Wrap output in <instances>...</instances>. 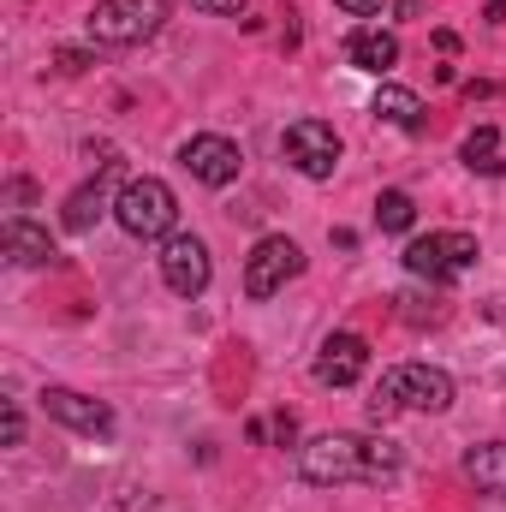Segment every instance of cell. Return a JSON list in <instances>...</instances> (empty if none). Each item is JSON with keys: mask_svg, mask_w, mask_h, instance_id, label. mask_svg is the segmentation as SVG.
<instances>
[{"mask_svg": "<svg viewBox=\"0 0 506 512\" xmlns=\"http://www.w3.org/2000/svg\"><path fill=\"white\" fill-rule=\"evenodd\" d=\"M399 471H405V453H399V441H387V435H346V429H334V435H316V441L298 447V477H304L310 489L393 483Z\"/></svg>", "mask_w": 506, "mask_h": 512, "instance_id": "6da1fadb", "label": "cell"}, {"mask_svg": "<svg viewBox=\"0 0 506 512\" xmlns=\"http://www.w3.org/2000/svg\"><path fill=\"white\" fill-rule=\"evenodd\" d=\"M399 411H423V417L453 411V376L435 370V364H399V370H387L376 382V393H370V423L381 429Z\"/></svg>", "mask_w": 506, "mask_h": 512, "instance_id": "7a4b0ae2", "label": "cell"}, {"mask_svg": "<svg viewBox=\"0 0 506 512\" xmlns=\"http://www.w3.org/2000/svg\"><path fill=\"white\" fill-rule=\"evenodd\" d=\"M161 24H167V0H96L84 18L96 48H137L161 36Z\"/></svg>", "mask_w": 506, "mask_h": 512, "instance_id": "3957f363", "label": "cell"}, {"mask_svg": "<svg viewBox=\"0 0 506 512\" xmlns=\"http://www.w3.org/2000/svg\"><path fill=\"white\" fill-rule=\"evenodd\" d=\"M114 221L126 227L131 239H173V221H179V197L167 179H126L120 197H114Z\"/></svg>", "mask_w": 506, "mask_h": 512, "instance_id": "277c9868", "label": "cell"}, {"mask_svg": "<svg viewBox=\"0 0 506 512\" xmlns=\"http://www.w3.org/2000/svg\"><path fill=\"white\" fill-rule=\"evenodd\" d=\"M477 256L483 251H477L471 233H423V239L405 245V274H417L429 286H453L459 274L477 268Z\"/></svg>", "mask_w": 506, "mask_h": 512, "instance_id": "5b68a950", "label": "cell"}, {"mask_svg": "<svg viewBox=\"0 0 506 512\" xmlns=\"http://www.w3.org/2000/svg\"><path fill=\"white\" fill-rule=\"evenodd\" d=\"M179 167H185L197 185L227 191V185L245 173V149H239L233 137H221V131H197V137H185V143H179Z\"/></svg>", "mask_w": 506, "mask_h": 512, "instance_id": "8992f818", "label": "cell"}, {"mask_svg": "<svg viewBox=\"0 0 506 512\" xmlns=\"http://www.w3.org/2000/svg\"><path fill=\"white\" fill-rule=\"evenodd\" d=\"M304 274V251L286 239V233H268V239H256V251L245 256V298H274V292H286V280H298Z\"/></svg>", "mask_w": 506, "mask_h": 512, "instance_id": "52a82bcc", "label": "cell"}, {"mask_svg": "<svg viewBox=\"0 0 506 512\" xmlns=\"http://www.w3.org/2000/svg\"><path fill=\"white\" fill-rule=\"evenodd\" d=\"M280 149L304 179H334V167H340V131L328 120H292L280 131Z\"/></svg>", "mask_w": 506, "mask_h": 512, "instance_id": "ba28073f", "label": "cell"}, {"mask_svg": "<svg viewBox=\"0 0 506 512\" xmlns=\"http://www.w3.org/2000/svg\"><path fill=\"white\" fill-rule=\"evenodd\" d=\"M209 274H215V262H209V245L197 233L161 239V280H167L173 298H203L209 292Z\"/></svg>", "mask_w": 506, "mask_h": 512, "instance_id": "9c48e42d", "label": "cell"}, {"mask_svg": "<svg viewBox=\"0 0 506 512\" xmlns=\"http://www.w3.org/2000/svg\"><path fill=\"white\" fill-rule=\"evenodd\" d=\"M42 411H48L54 423H66V429L90 435V441H108V435H114V411H108L102 399L78 393V387H42Z\"/></svg>", "mask_w": 506, "mask_h": 512, "instance_id": "30bf717a", "label": "cell"}, {"mask_svg": "<svg viewBox=\"0 0 506 512\" xmlns=\"http://www.w3.org/2000/svg\"><path fill=\"white\" fill-rule=\"evenodd\" d=\"M370 376V346L358 334H328L316 352V382L322 387H358Z\"/></svg>", "mask_w": 506, "mask_h": 512, "instance_id": "8fae6325", "label": "cell"}, {"mask_svg": "<svg viewBox=\"0 0 506 512\" xmlns=\"http://www.w3.org/2000/svg\"><path fill=\"white\" fill-rule=\"evenodd\" d=\"M0 251L12 268H54L60 251H54V239H48V227H36V221H24V215H6V227H0Z\"/></svg>", "mask_w": 506, "mask_h": 512, "instance_id": "7c38bea8", "label": "cell"}, {"mask_svg": "<svg viewBox=\"0 0 506 512\" xmlns=\"http://www.w3.org/2000/svg\"><path fill=\"white\" fill-rule=\"evenodd\" d=\"M346 60L358 66V72H393L399 66V36L393 30H381V24H352V36H346Z\"/></svg>", "mask_w": 506, "mask_h": 512, "instance_id": "4fadbf2b", "label": "cell"}, {"mask_svg": "<svg viewBox=\"0 0 506 512\" xmlns=\"http://www.w3.org/2000/svg\"><path fill=\"white\" fill-rule=\"evenodd\" d=\"M114 209V197H108V179H90V185H78L72 197H66V209H60V227L66 233H90L102 215Z\"/></svg>", "mask_w": 506, "mask_h": 512, "instance_id": "5bb4252c", "label": "cell"}, {"mask_svg": "<svg viewBox=\"0 0 506 512\" xmlns=\"http://www.w3.org/2000/svg\"><path fill=\"white\" fill-rule=\"evenodd\" d=\"M370 114H376L381 126L417 131V126H423V96H417V90H405V84H381L376 102H370Z\"/></svg>", "mask_w": 506, "mask_h": 512, "instance_id": "9a60e30c", "label": "cell"}, {"mask_svg": "<svg viewBox=\"0 0 506 512\" xmlns=\"http://www.w3.org/2000/svg\"><path fill=\"white\" fill-rule=\"evenodd\" d=\"M465 477H471L483 495L506 501V441H483V447H471V453H465Z\"/></svg>", "mask_w": 506, "mask_h": 512, "instance_id": "2e32d148", "label": "cell"}, {"mask_svg": "<svg viewBox=\"0 0 506 512\" xmlns=\"http://www.w3.org/2000/svg\"><path fill=\"white\" fill-rule=\"evenodd\" d=\"M459 161H465L471 173H483V179H501V173H506L501 131H495V126H477L471 137H465V149H459Z\"/></svg>", "mask_w": 506, "mask_h": 512, "instance_id": "e0dca14e", "label": "cell"}, {"mask_svg": "<svg viewBox=\"0 0 506 512\" xmlns=\"http://www.w3.org/2000/svg\"><path fill=\"white\" fill-rule=\"evenodd\" d=\"M411 221H417V203H411L405 191H381L376 197V227L381 233H411Z\"/></svg>", "mask_w": 506, "mask_h": 512, "instance_id": "ac0fdd59", "label": "cell"}, {"mask_svg": "<svg viewBox=\"0 0 506 512\" xmlns=\"http://www.w3.org/2000/svg\"><path fill=\"white\" fill-rule=\"evenodd\" d=\"M0 441L6 447H24V411H18V399L0 405Z\"/></svg>", "mask_w": 506, "mask_h": 512, "instance_id": "d6986e66", "label": "cell"}, {"mask_svg": "<svg viewBox=\"0 0 506 512\" xmlns=\"http://www.w3.org/2000/svg\"><path fill=\"white\" fill-rule=\"evenodd\" d=\"M268 435H274L280 447H292V435H298V417H292V411H274V417H268Z\"/></svg>", "mask_w": 506, "mask_h": 512, "instance_id": "ffe728a7", "label": "cell"}, {"mask_svg": "<svg viewBox=\"0 0 506 512\" xmlns=\"http://www.w3.org/2000/svg\"><path fill=\"white\" fill-rule=\"evenodd\" d=\"M54 66H60L66 78H78V72L90 66V54H84V48H60V54H54Z\"/></svg>", "mask_w": 506, "mask_h": 512, "instance_id": "44dd1931", "label": "cell"}, {"mask_svg": "<svg viewBox=\"0 0 506 512\" xmlns=\"http://www.w3.org/2000/svg\"><path fill=\"white\" fill-rule=\"evenodd\" d=\"M191 6H203V12H215V18H239V12H245V0H191Z\"/></svg>", "mask_w": 506, "mask_h": 512, "instance_id": "7402d4cb", "label": "cell"}, {"mask_svg": "<svg viewBox=\"0 0 506 512\" xmlns=\"http://www.w3.org/2000/svg\"><path fill=\"white\" fill-rule=\"evenodd\" d=\"M334 6H340L346 18H376L381 12V0H334Z\"/></svg>", "mask_w": 506, "mask_h": 512, "instance_id": "603a6c76", "label": "cell"}, {"mask_svg": "<svg viewBox=\"0 0 506 512\" xmlns=\"http://www.w3.org/2000/svg\"><path fill=\"white\" fill-rule=\"evenodd\" d=\"M489 96H501L495 84H465V102H489Z\"/></svg>", "mask_w": 506, "mask_h": 512, "instance_id": "cb8c5ba5", "label": "cell"}]
</instances>
